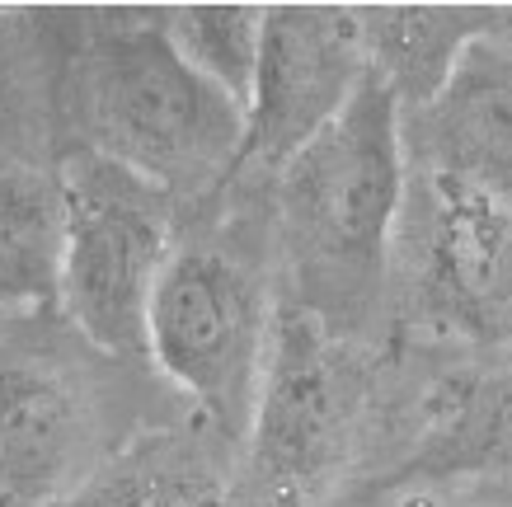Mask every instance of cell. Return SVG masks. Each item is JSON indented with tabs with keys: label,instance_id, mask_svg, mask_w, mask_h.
I'll return each mask as SVG.
<instances>
[{
	"label": "cell",
	"instance_id": "4",
	"mask_svg": "<svg viewBox=\"0 0 512 507\" xmlns=\"http://www.w3.org/2000/svg\"><path fill=\"white\" fill-rule=\"evenodd\" d=\"M62 184V292L57 310L109 357H146V310L174 254V202L132 169L71 151Z\"/></svg>",
	"mask_w": 512,
	"mask_h": 507
},
{
	"label": "cell",
	"instance_id": "3",
	"mask_svg": "<svg viewBox=\"0 0 512 507\" xmlns=\"http://www.w3.org/2000/svg\"><path fill=\"white\" fill-rule=\"evenodd\" d=\"M367 404V376L325 320L282 301L249 404V475L268 507H311L348 470Z\"/></svg>",
	"mask_w": 512,
	"mask_h": 507
},
{
	"label": "cell",
	"instance_id": "11",
	"mask_svg": "<svg viewBox=\"0 0 512 507\" xmlns=\"http://www.w3.org/2000/svg\"><path fill=\"white\" fill-rule=\"evenodd\" d=\"M433 123V169L512 193V47L503 33L470 47L437 104L423 108Z\"/></svg>",
	"mask_w": 512,
	"mask_h": 507
},
{
	"label": "cell",
	"instance_id": "14",
	"mask_svg": "<svg viewBox=\"0 0 512 507\" xmlns=\"http://www.w3.org/2000/svg\"><path fill=\"white\" fill-rule=\"evenodd\" d=\"M264 15L268 10H259V5H179V10H160L179 57L207 85H217L240 113H245L249 90H254Z\"/></svg>",
	"mask_w": 512,
	"mask_h": 507
},
{
	"label": "cell",
	"instance_id": "13",
	"mask_svg": "<svg viewBox=\"0 0 512 507\" xmlns=\"http://www.w3.org/2000/svg\"><path fill=\"white\" fill-rule=\"evenodd\" d=\"M221 465L188 437L160 432L99 465L62 507H226Z\"/></svg>",
	"mask_w": 512,
	"mask_h": 507
},
{
	"label": "cell",
	"instance_id": "6",
	"mask_svg": "<svg viewBox=\"0 0 512 507\" xmlns=\"http://www.w3.org/2000/svg\"><path fill=\"white\" fill-rule=\"evenodd\" d=\"M367 52L348 5H278L264 15V43L245 104V137L235 174H282L306 151L348 99L362 90Z\"/></svg>",
	"mask_w": 512,
	"mask_h": 507
},
{
	"label": "cell",
	"instance_id": "9",
	"mask_svg": "<svg viewBox=\"0 0 512 507\" xmlns=\"http://www.w3.org/2000/svg\"><path fill=\"white\" fill-rule=\"evenodd\" d=\"M512 470V371H451L423 395L390 484H451Z\"/></svg>",
	"mask_w": 512,
	"mask_h": 507
},
{
	"label": "cell",
	"instance_id": "15",
	"mask_svg": "<svg viewBox=\"0 0 512 507\" xmlns=\"http://www.w3.org/2000/svg\"><path fill=\"white\" fill-rule=\"evenodd\" d=\"M38 15L24 10H0V104H10V94L19 90V71H24V52L33 43Z\"/></svg>",
	"mask_w": 512,
	"mask_h": 507
},
{
	"label": "cell",
	"instance_id": "12",
	"mask_svg": "<svg viewBox=\"0 0 512 507\" xmlns=\"http://www.w3.org/2000/svg\"><path fill=\"white\" fill-rule=\"evenodd\" d=\"M62 184L33 165H0V310L43 315L62 292Z\"/></svg>",
	"mask_w": 512,
	"mask_h": 507
},
{
	"label": "cell",
	"instance_id": "5",
	"mask_svg": "<svg viewBox=\"0 0 512 507\" xmlns=\"http://www.w3.org/2000/svg\"><path fill=\"white\" fill-rule=\"evenodd\" d=\"M273 306L245 259L221 245H174L146 310V357L188 400L240 428L249 423Z\"/></svg>",
	"mask_w": 512,
	"mask_h": 507
},
{
	"label": "cell",
	"instance_id": "1",
	"mask_svg": "<svg viewBox=\"0 0 512 507\" xmlns=\"http://www.w3.org/2000/svg\"><path fill=\"white\" fill-rule=\"evenodd\" d=\"M71 108L85 151L132 169L170 202L217 193L235 174L245 113L193 66L165 33L160 10L66 15Z\"/></svg>",
	"mask_w": 512,
	"mask_h": 507
},
{
	"label": "cell",
	"instance_id": "8",
	"mask_svg": "<svg viewBox=\"0 0 512 507\" xmlns=\"http://www.w3.org/2000/svg\"><path fill=\"white\" fill-rule=\"evenodd\" d=\"M85 385L52 357L0 353V507H62L99 470Z\"/></svg>",
	"mask_w": 512,
	"mask_h": 507
},
{
	"label": "cell",
	"instance_id": "10",
	"mask_svg": "<svg viewBox=\"0 0 512 507\" xmlns=\"http://www.w3.org/2000/svg\"><path fill=\"white\" fill-rule=\"evenodd\" d=\"M512 24L508 10L480 5H367L357 10V33L372 71L395 104L428 108L447 90L456 66L480 38H494Z\"/></svg>",
	"mask_w": 512,
	"mask_h": 507
},
{
	"label": "cell",
	"instance_id": "7",
	"mask_svg": "<svg viewBox=\"0 0 512 507\" xmlns=\"http://www.w3.org/2000/svg\"><path fill=\"white\" fill-rule=\"evenodd\" d=\"M414 310L442 334L512 343V202L428 169L414 202Z\"/></svg>",
	"mask_w": 512,
	"mask_h": 507
},
{
	"label": "cell",
	"instance_id": "2",
	"mask_svg": "<svg viewBox=\"0 0 512 507\" xmlns=\"http://www.w3.org/2000/svg\"><path fill=\"white\" fill-rule=\"evenodd\" d=\"M404 108L376 76L278 174L292 301L353 334L381 301L404 221Z\"/></svg>",
	"mask_w": 512,
	"mask_h": 507
}]
</instances>
